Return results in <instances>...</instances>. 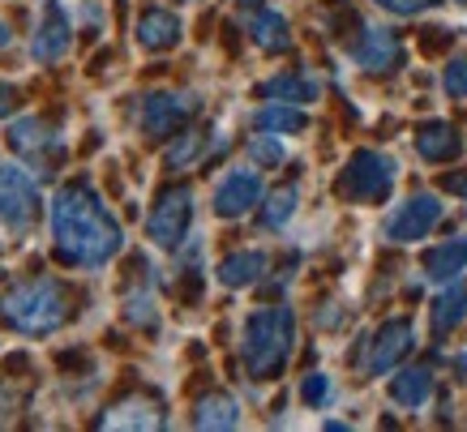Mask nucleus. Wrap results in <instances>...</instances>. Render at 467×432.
<instances>
[{"mask_svg": "<svg viewBox=\"0 0 467 432\" xmlns=\"http://www.w3.org/2000/svg\"><path fill=\"white\" fill-rule=\"evenodd\" d=\"M467 265V240H451V244H441L425 257V274L429 279H454V274H463Z\"/></svg>", "mask_w": 467, "mask_h": 432, "instance_id": "nucleus-19", "label": "nucleus"}, {"mask_svg": "<svg viewBox=\"0 0 467 432\" xmlns=\"http://www.w3.org/2000/svg\"><path fill=\"white\" fill-rule=\"evenodd\" d=\"M284 141L279 138H254V146H249V159H254V163H279V159H284Z\"/></svg>", "mask_w": 467, "mask_h": 432, "instance_id": "nucleus-26", "label": "nucleus"}, {"mask_svg": "<svg viewBox=\"0 0 467 432\" xmlns=\"http://www.w3.org/2000/svg\"><path fill=\"white\" fill-rule=\"evenodd\" d=\"M326 398H330V381H326V376H309V381H305V403L322 406Z\"/></svg>", "mask_w": 467, "mask_h": 432, "instance_id": "nucleus-29", "label": "nucleus"}, {"mask_svg": "<svg viewBox=\"0 0 467 432\" xmlns=\"http://www.w3.org/2000/svg\"><path fill=\"white\" fill-rule=\"evenodd\" d=\"M193 112V103H189V95H146L142 98V112H138V120H142L146 133H155V138H163V133H171V129L181 125L184 116Z\"/></svg>", "mask_w": 467, "mask_h": 432, "instance_id": "nucleus-10", "label": "nucleus"}, {"mask_svg": "<svg viewBox=\"0 0 467 432\" xmlns=\"http://www.w3.org/2000/svg\"><path fill=\"white\" fill-rule=\"evenodd\" d=\"M395 184V163L382 159V154H356L348 176H343V193L356 197V201H373V197H386Z\"/></svg>", "mask_w": 467, "mask_h": 432, "instance_id": "nucleus-7", "label": "nucleus"}, {"mask_svg": "<svg viewBox=\"0 0 467 432\" xmlns=\"http://www.w3.org/2000/svg\"><path fill=\"white\" fill-rule=\"evenodd\" d=\"M446 95H454V98L467 95V57L451 60V69H446Z\"/></svg>", "mask_w": 467, "mask_h": 432, "instance_id": "nucleus-27", "label": "nucleus"}, {"mask_svg": "<svg viewBox=\"0 0 467 432\" xmlns=\"http://www.w3.org/2000/svg\"><path fill=\"white\" fill-rule=\"evenodd\" d=\"M352 57H356V65H365V69H390L399 60V43L390 30H368L365 43L356 47Z\"/></svg>", "mask_w": 467, "mask_h": 432, "instance_id": "nucleus-15", "label": "nucleus"}, {"mask_svg": "<svg viewBox=\"0 0 467 432\" xmlns=\"http://www.w3.org/2000/svg\"><path fill=\"white\" fill-rule=\"evenodd\" d=\"M257 125L275 129V133H300V129H305V112L287 108V103H275V108H266V112L257 116Z\"/></svg>", "mask_w": 467, "mask_h": 432, "instance_id": "nucleus-24", "label": "nucleus"}, {"mask_svg": "<svg viewBox=\"0 0 467 432\" xmlns=\"http://www.w3.org/2000/svg\"><path fill=\"white\" fill-rule=\"evenodd\" d=\"M463 5H467V0H463Z\"/></svg>", "mask_w": 467, "mask_h": 432, "instance_id": "nucleus-33", "label": "nucleus"}, {"mask_svg": "<svg viewBox=\"0 0 467 432\" xmlns=\"http://www.w3.org/2000/svg\"><path fill=\"white\" fill-rule=\"evenodd\" d=\"M266 274V252H232L223 265H219V283L227 287H244V283H257Z\"/></svg>", "mask_w": 467, "mask_h": 432, "instance_id": "nucleus-16", "label": "nucleus"}, {"mask_svg": "<svg viewBox=\"0 0 467 432\" xmlns=\"http://www.w3.org/2000/svg\"><path fill=\"white\" fill-rule=\"evenodd\" d=\"M39 214V184L26 168L17 163H0V219L5 227H30Z\"/></svg>", "mask_w": 467, "mask_h": 432, "instance_id": "nucleus-4", "label": "nucleus"}, {"mask_svg": "<svg viewBox=\"0 0 467 432\" xmlns=\"http://www.w3.org/2000/svg\"><path fill=\"white\" fill-rule=\"evenodd\" d=\"M292 210H296V189H279V193L270 197V206H266V227H284L287 219H292Z\"/></svg>", "mask_w": 467, "mask_h": 432, "instance_id": "nucleus-25", "label": "nucleus"}, {"mask_svg": "<svg viewBox=\"0 0 467 432\" xmlns=\"http://www.w3.org/2000/svg\"><path fill=\"white\" fill-rule=\"evenodd\" d=\"M159 424H163V411L150 398H129L103 416V428H159Z\"/></svg>", "mask_w": 467, "mask_h": 432, "instance_id": "nucleus-14", "label": "nucleus"}, {"mask_svg": "<svg viewBox=\"0 0 467 432\" xmlns=\"http://www.w3.org/2000/svg\"><path fill=\"white\" fill-rule=\"evenodd\" d=\"M429 394H433V376L425 373V368H408V373H399L395 381H390V398H395L399 406H425Z\"/></svg>", "mask_w": 467, "mask_h": 432, "instance_id": "nucleus-17", "label": "nucleus"}, {"mask_svg": "<svg viewBox=\"0 0 467 432\" xmlns=\"http://www.w3.org/2000/svg\"><path fill=\"white\" fill-rule=\"evenodd\" d=\"M236 419H241V411H236V403L232 398H206V403L198 406V428H236Z\"/></svg>", "mask_w": 467, "mask_h": 432, "instance_id": "nucleus-21", "label": "nucleus"}, {"mask_svg": "<svg viewBox=\"0 0 467 432\" xmlns=\"http://www.w3.org/2000/svg\"><path fill=\"white\" fill-rule=\"evenodd\" d=\"M14 103H17L14 90H9V86H0V116H5V112H14Z\"/></svg>", "mask_w": 467, "mask_h": 432, "instance_id": "nucleus-31", "label": "nucleus"}, {"mask_svg": "<svg viewBox=\"0 0 467 432\" xmlns=\"http://www.w3.org/2000/svg\"><path fill=\"white\" fill-rule=\"evenodd\" d=\"M467 313V287H451V292L438 300V308H433V325L438 330H451V325H459Z\"/></svg>", "mask_w": 467, "mask_h": 432, "instance_id": "nucleus-23", "label": "nucleus"}, {"mask_svg": "<svg viewBox=\"0 0 467 432\" xmlns=\"http://www.w3.org/2000/svg\"><path fill=\"white\" fill-rule=\"evenodd\" d=\"M9 138H14V146L22 154H30L35 163L39 159H47V154L60 150V138L52 125H43V120H35V116H26V120H14V129H9Z\"/></svg>", "mask_w": 467, "mask_h": 432, "instance_id": "nucleus-12", "label": "nucleus"}, {"mask_svg": "<svg viewBox=\"0 0 467 432\" xmlns=\"http://www.w3.org/2000/svg\"><path fill=\"white\" fill-rule=\"evenodd\" d=\"M441 219V201L433 193H420L395 206V214L386 219V236L395 240V244H416V240H425Z\"/></svg>", "mask_w": 467, "mask_h": 432, "instance_id": "nucleus-6", "label": "nucleus"}, {"mask_svg": "<svg viewBox=\"0 0 467 432\" xmlns=\"http://www.w3.org/2000/svg\"><path fill=\"white\" fill-rule=\"evenodd\" d=\"M378 5L395 9V14H420V9H429L433 0H378Z\"/></svg>", "mask_w": 467, "mask_h": 432, "instance_id": "nucleus-30", "label": "nucleus"}, {"mask_svg": "<svg viewBox=\"0 0 467 432\" xmlns=\"http://www.w3.org/2000/svg\"><path fill=\"white\" fill-rule=\"evenodd\" d=\"M52 231H57V249L65 262L82 265V270H99L120 252L125 231L112 219V210L86 184H65L52 197Z\"/></svg>", "mask_w": 467, "mask_h": 432, "instance_id": "nucleus-1", "label": "nucleus"}, {"mask_svg": "<svg viewBox=\"0 0 467 432\" xmlns=\"http://www.w3.org/2000/svg\"><path fill=\"white\" fill-rule=\"evenodd\" d=\"M416 150L425 154L429 163H446V159H454V154L463 150V141H459V133L451 125H429V129H420Z\"/></svg>", "mask_w": 467, "mask_h": 432, "instance_id": "nucleus-18", "label": "nucleus"}, {"mask_svg": "<svg viewBox=\"0 0 467 432\" xmlns=\"http://www.w3.org/2000/svg\"><path fill=\"white\" fill-rule=\"evenodd\" d=\"M292 334L296 321L292 308H257L254 317L244 321V364L254 376H275L292 355Z\"/></svg>", "mask_w": 467, "mask_h": 432, "instance_id": "nucleus-3", "label": "nucleus"}, {"mask_svg": "<svg viewBox=\"0 0 467 432\" xmlns=\"http://www.w3.org/2000/svg\"><path fill=\"white\" fill-rule=\"evenodd\" d=\"M138 43L146 52H168L181 43V22L168 9H150V14L138 17Z\"/></svg>", "mask_w": 467, "mask_h": 432, "instance_id": "nucleus-13", "label": "nucleus"}, {"mask_svg": "<svg viewBox=\"0 0 467 432\" xmlns=\"http://www.w3.org/2000/svg\"><path fill=\"white\" fill-rule=\"evenodd\" d=\"M9 39H14V35H9V26L0 22V47H9Z\"/></svg>", "mask_w": 467, "mask_h": 432, "instance_id": "nucleus-32", "label": "nucleus"}, {"mask_svg": "<svg viewBox=\"0 0 467 432\" xmlns=\"http://www.w3.org/2000/svg\"><path fill=\"white\" fill-rule=\"evenodd\" d=\"M266 95H275L279 103H313L317 98V82L313 77H275L266 86Z\"/></svg>", "mask_w": 467, "mask_h": 432, "instance_id": "nucleus-22", "label": "nucleus"}, {"mask_svg": "<svg viewBox=\"0 0 467 432\" xmlns=\"http://www.w3.org/2000/svg\"><path fill=\"white\" fill-rule=\"evenodd\" d=\"M193 154H198V138L189 133V138H184L181 146H171V150H168V163H171V168H184V163H189Z\"/></svg>", "mask_w": 467, "mask_h": 432, "instance_id": "nucleus-28", "label": "nucleus"}, {"mask_svg": "<svg viewBox=\"0 0 467 432\" xmlns=\"http://www.w3.org/2000/svg\"><path fill=\"white\" fill-rule=\"evenodd\" d=\"M73 43V22L65 17L60 0H47L39 14V26H35V39H30V57L39 65H57Z\"/></svg>", "mask_w": 467, "mask_h": 432, "instance_id": "nucleus-8", "label": "nucleus"}, {"mask_svg": "<svg viewBox=\"0 0 467 432\" xmlns=\"http://www.w3.org/2000/svg\"><path fill=\"white\" fill-rule=\"evenodd\" d=\"M249 30L266 52H284L287 47V22L279 17V9H254L249 14Z\"/></svg>", "mask_w": 467, "mask_h": 432, "instance_id": "nucleus-20", "label": "nucleus"}, {"mask_svg": "<svg viewBox=\"0 0 467 432\" xmlns=\"http://www.w3.org/2000/svg\"><path fill=\"white\" fill-rule=\"evenodd\" d=\"M257 197H262V176L249 168H232L223 180L214 184V210H219L223 219H236L244 210H254Z\"/></svg>", "mask_w": 467, "mask_h": 432, "instance_id": "nucleus-9", "label": "nucleus"}, {"mask_svg": "<svg viewBox=\"0 0 467 432\" xmlns=\"http://www.w3.org/2000/svg\"><path fill=\"white\" fill-rule=\"evenodd\" d=\"M0 321L17 334H52L69 321V300L57 279L17 283L0 295Z\"/></svg>", "mask_w": 467, "mask_h": 432, "instance_id": "nucleus-2", "label": "nucleus"}, {"mask_svg": "<svg viewBox=\"0 0 467 432\" xmlns=\"http://www.w3.org/2000/svg\"><path fill=\"white\" fill-rule=\"evenodd\" d=\"M408 347H411V325L408 321H390V325H382V334L373 343L368 368H373V373H390V368L408 355Z\"/></svg>", "mask_w": 467, "mask_h": 432, "instance_id": "nucleus-11", "label": "nucleus"}, {"mask_svg": "<svg viewBox=\"0 0 467 432\" xmlns=\"http://www.w3.org/2000/svg\"><path fill=\"white\" fill-rule=\"evenodd\" d=\"M189 219H193V193L189 189H171V193L159 197V206L150 210L146 219V231L159 249H176L189 231Z\"/></svg>", "mask_w": 467, "mask_h": 432, "instance_id": "nucleus-5", "label": "nucleus"}]
</instances>
